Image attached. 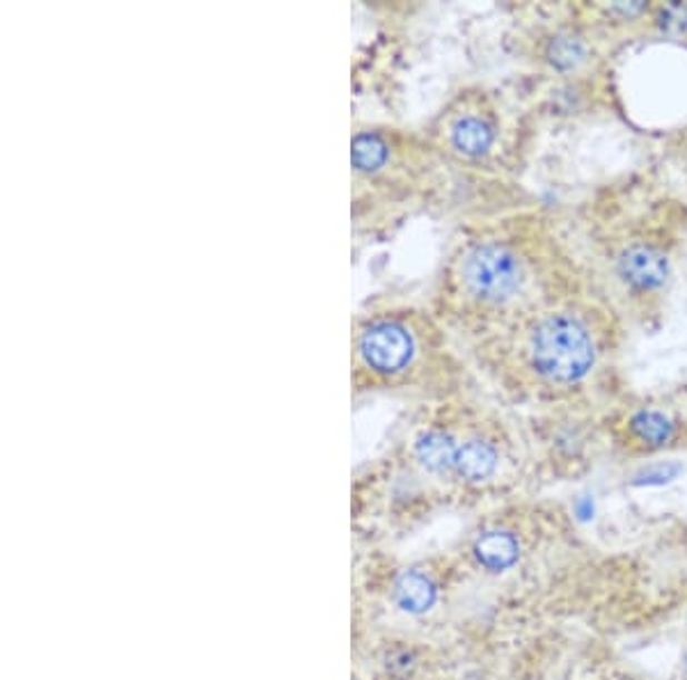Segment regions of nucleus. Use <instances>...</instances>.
I'll return each instance as SVG.
<instances>
[{
    "mask_svg": "<svg viewBox=\"0 0 687 680\" xmlns=\"http://www.w3.org/2000/svg\"><path fill=\"white\" fill-rule=\"evenodd\" d=\"M624 431L630 442L658 451L678 440L683 422L665 406H633L621 418Z\"/></svg>",
    "mask_w": 687,
    "mask_h": 680,
    "instance_id": "0eeeda50",
    "label": "nucleus"
},
{
    "mask_svg": "<svg viewBox=\"0 0 687 680\" xmlns=\"http://www.w3.org/2000/svg\"><path fill=\"white\" fill-rule=\"evenodd\" d=\"M674 154H676V161H678V166H680V170H683V174L687 179V129L674 142Z\"/></svg>",
    "mask_w": 687,
    "mask_h": 680,
    "instance_id": "9b49d317",
    "label": "nucleus"
},
{
    "mask_svg": "<svg viewBox=\"0 0 687 680\" xmlns=\"http://www.w3.org/2000/svg\"><path fill=\"white\" fill-rule=\"evenodd\" d=\"M472 552L477 557V561L488 571H507L518 561L520 554V543L518 537L509 529H486L472 546Z\"/></svg>",
    "mask_w": 687,
    "mask_h": 680,
    "instance_id": "6e6552de",
    "label": "nucleus"
},
{
    "mask_svg": "<svg viewBox=\"0 0 687 680\" xmlns=\"http://www.w3.org/2000/svg\"><path fill=\"white\" fill-rule=\"evenodd\" d=\"M587 51L589 49H587L583 34H576L572 30H561V32L550 34L548 40H544L539 56L552 69L570 71L587 60Z\"/></svg>",
    "mask_w": 687,
    "mask_h": 680,
    "instance_id": "9d476101",
    "label": "nucleus"
},
{
    "mask_svg": "<svg viewBox=\"0 0 687 680\" xmlns=\"http://www.w3.org/2000/svg\"><path fill=\"white\" fill-rule=\"evenodd\" d=\"M619 344V312L589 289L479 339L464 353L505 394L552 401L594 388Z\"/></svg>",
    "mask_w": 687,
    "mask_h": 680,
    "instance_id": "f03ea898",
    "label": "nucleus"
},
{
    "mask_svg": "<svg viewBox=\"0 0 687 680\" xmlns=\"http://www.w3.org/2000/svg\"><path fill=\"white\" fill-rule=\"evenodd\" d=\"M422 133L456 177L500 179L518 163V112L502 92L486 86L454 92Z\"/></svg>",
    "mask_w": 687,
    "mask_h": 680,
    "instance_id": "423d86ee",
    "label": "nucleus"
},
{
    "mask_svg": "<svg viewBox=\"0 0 687 680\" xmlns=\"http://www.w3.org/2000/svg\"><path fill=\"white\" fill-rule=\"evenodd\" d=\"M589 289H596L591 276L552 218L514 209L472 218L456 232L429 308L464 351Z\"/></svg>",
    "mask_w": 687,
    "mask_h": 680,
    "instance_id": "f257e3e1",
    "label": "nucleus"
},
{
    "mask_svg": "<svg viewBox=\"0 0 687 680\" xmlns=\"http://www.w3.org/2000/svg\"><path fill=\"white\" fill-rule=\"evenodd\" d=\"M351 394L425 403L472 397L475 369L429 306L376 296L351 317Z\"/></svg>",
    "mask_w": 687,
    "mask_h": 680,
    "instance_id": "7ed1b4c3",
    "label": "nucleus"
},
{
    "mask_svg": "<svg viewBox=\"0 0 687 680\" xmlns=\"http://www.w3.org/2000/svg\"><path fill=\"white\" fill-rule=\"evenodd\" d=\"M395 600L404 612L422 614L429 612L438 600V587L431 576L422 571H406L395 584Z\"/></svg>",
    "mask_w": 687,
    "mask_h": 680,
    "instance_id": "1a4fd4ad",
    "label": "nucleus"
},
{
    "mask_svg": "<svg viewBox=\"0 0 687 680\" xmlns=\"http://www.w3.org/2000/svg\"><path fill=\"white\" fill-rule=\"evenodd\" d=\"M685 671H687V658H685Z\"/></svg>",
    "mask_w": 687,
    "mask_h": 680,
    "instance_id": "f8f14e48",
    "label": "nucleus"
},
{
    "mask_svg": "<svg viewBox=\"0 0 687 680\" xmlns=\"http://www.w3.org/2000/svg\"><path fill=\"white\" fill-rule=\"evenodd\" d=\"M613 198L619 207L598 213L591 230L587 273L619 314L624 306L646 312L671 280L685 222L683 207L646 186L624 188Z\"/></svg>",
    "mask_w": 687,
    "mask_h": 680,
    "instance_id": "20e7f679",
    "label": "nucleus"
},
{
    "mask_svg": "<svg viewBox=\"0 0 687 680\" xmlns=\"http://www.w3.org/2000/svg\"><path fill=\"white\" fill-rule=\"evenodd\" d=\"M451 177L422 131L386 122L351 129V222L356 237L378 239L447 196Z\"/></svg>",
    "mask_w": 687,
    "mask_h": 680,
    "instance_id": "39448f33",
    "label": "nucleus"
}]
</instances>
